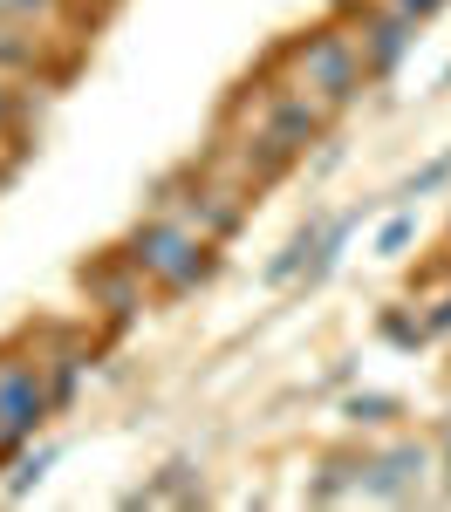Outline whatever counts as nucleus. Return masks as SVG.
Segmentation results:
<instances>
[{"mask_svg": "<svg viewBox=\"0 0 451 512\" xmlns=\"http://www.w3.org/2000/svg\"><path fill=\"white\" fill-rule=\"evenodd\" d=\"M117 253L144 280H151V294H158V301H185V294L212 287V280H219V267H226V246H219V239L192 233L185 219L151 212V205H144V219L117 239Z\"/></svg>", "mask_w": 451, "mask_h": 512, "instance_id": "obj_1", "label": "nucleus"}, {"mask_svg": "<svg viewBox=\"0 0 451 512\" xmlns=\"http://www.w3.org/2000/svg\"><path fill=\"white\" fill-rule=\"evenodd\" d=\"M274 55H281L287 76L301 82L315 103H328L335 117H342V110H356V103H363V89L376 82V76H369V62H363V41H356V28H349L342 14L308 21V28H301V35H287Z\"/></svg>", "mask_w": 451, "mask_h": 512, "instance_id": "obj_2", "label": "nucleus"}, {"mask_svg": "<svg viewBox=\"0 0 451 512\" xmlns=\"http://www.w3.org/2000/svg\"><path fill=\"white\" fill-rule=\"evenodd\" d=\"M144 205H151V212H171V219H185L192 233L219 239V246H233V239L246 233V219H253V192L233 185V178H219V171H205L199 158L178 164V171H164Z\"/></svg>", "mask_w": 451, "mask_h": 512, "instance_id": "obj_3", "label": "nucleus"}, {"mask_svg": "<svg viewBox=\"0 0 451 512\" xmlns=\"http://www.w3.org/2000/svg\"><path fill=\"white\" fill-rule=\"evenodd\" d=\"M55 410H62V403L48 390L41 349H0V451L14 458L21 444H35Z\"/></svg>", "mask_w": 451, "mask_h": 512, "instance_id": "obj_4", "label": "nucleus"}, {"mask_svg": "<svg viewBox=\"0 0 451 512\" xmlns=\"http://www.w3.org/2000/svg\"><path fill=\"white\" fill-rule=\"evenodd\" d=\"M76 35H48V28H21V21H0V76L35 82V89H62V82L82 69Z\"/></svg>", "mask_w": 451, "mask_h": 512, "instance_id": "obj_5", "label": "nucleus"}, {"mask_svg": "<svg viewBox=\"0 0 451 512\" xmlns=\"http://www.w3.org/2000/svg\"><path fill=\"white\" fill-rule=\"evenodd\" d=\"M431 472H438V451L417 444V437H390L363 458V499L376 506H410L431 492Z\"/></svg>", "mask_w": 451, "mask_h": 512, "instance_id": "obj_6", "label": "nucleus"}, {"mask_svg": "<svg viewBox=\"0 0 451 512\" xmlns=\"http://www.w3.org/2000/svg\"><path fill=\"white\" fill-rule=\"evenodd\" d=\"M342 7V21L356 28V41H363V62L376 82H390L397 69H404V55L417 48V21L410 14H397L390 0H335Z\"/></svg>", "mask_w": 451, "mask_h": 512, "instance_id": "obj_7", "label": "nucleus"}, {"mask_svg": "<svg viewBox=\"0 0 451 512\" xmlns=\"http://www.w3.org/2000/svg\"><path fill=\"white\" fill-rule=\"evenodd\" d=\"M82 294L96 301V315L117 321V328H123V321H137V315H151V301H158V294H151V280L137 274L117 246H110L96 267H82Z\"/></svg>", "mask_w": 451, "mask_h": 512, "instance_id": "obj_8", "label": "nucleus"}, {"mask_svg": "<svg viewBox=\"0 0 451 512\" xmlns=\"http://www.w3.org/2000/svg\"><path fill=\"white\" fill-rule=\"evenodd\" d=\"M117 0H0V21H21V28H48V35H76L89 41L103 28Z\"/></svg>", "mask_w": 451, "mask_h": 512, "instance_id": "obj_9", "label": "nucleus"}, {"mask_svg": "<svg viewBox=\"0 0 451 512\" xmlns=\"http://www.w3.org/2000/svg\"><path fill=\"white\" fill-rule=\"evenodd\" d=\"M48 96H55V89H35V82L0 76V151H7V158H28V144H35V123H41V110H48Z\"/></svg>", "mask_w": 451, "mask_h": 512, "instance_id": "obj_10", "label": "nucleus"}, {"mask_svg": "<svg viewBox=\"0 0 451 512\" xmlns=\"http://www.w3.org/2000/svg\"><path fill=\"white\" fill-rule=\"evenodd\" d=\"M322 233H328V212H315L308 226H294V239H287V246L274 253V260H267V267H260V280H267V287H287V280H301V274H308V260L322 253Z\"/></svg>", "mask_w": 451, "mask_h": 512, "instance_id": "obj_11", "label": "nucleus"}, {"mask_svg": "<svg viewBox=\"0 0 451 512\" xmlns=\"http://www.w3.org/2000/svg\"><path fill=\"white\" fill-rule=\"evenodd\" d=\"M363 458H369V451H335V458H322V478L308 485V499H315V506L363 499Z\"/></svg>", "mask_w": 451, "mask_h": 512, "instance_id": "obj_12", "label": "nucleus"}, {"mask_svg": "<svg viewBox=\"0 0 451 512\" xmlns=\"http://www.w3.org/2000/svg\"><path fill=\"white\" fill-rule=\"evenodd\" d=\"M41 369H48V390L55 403H69L82 383V369H89V349H82V335H55L48 349H41Z\"/></svg>", "mask_w": 451, "mask_h": 512, "instance_id": "obj_13", "label": "nucleus"}, {"mask_svg": "<svg viewBox=\"0 0 451 512\" xmlns=\"http://www.w3.org/2000/svg\"><path fill=\"white\" fill-rule=\"evenodd\" d=\"M164 499H178V506H199V499H205L199 472H192L185 458H178V465H164V472L151 478L144 492H130V506H164Z\"/></svg>", "mask_w": 451, "mask_h": 512, "instance_id": "obj_14", "label": "nucleus"}, {"mask_svg": "<svg viewBox=\"0 0 451 512\" xmlns=\"http://www.w3.org/2000/svg\"><path fill=\"white\" fill-rule=\"evenodd\" d=\"M397 417H404V396H390V390H356L342 403V424L349 431H390Z\"/></svg>", "mask_w": 451, "mask_h": 512, "instance_id": "obj_15", "label": "nucleus"}, {"mask_svg": "<svg viewBox=\"0 0 451 512\" xmlns=\"http://www.w3.org/2000/svg\"><path fill=\"white\" fill-rule=\"evenodd\" d=\"M48 465H55V444H21V451H14V458H7V478H0V492H7V499H28V492H35L41 478H48Z\"/></svg>", "mask_w": 451, "mask_h": 512, "instance_id": "obj_16", "label": "nucleus"}, {"mask_svg": "<svg viewBox=\"0 0 451 512\" xmlns=\"http://www.w3.org/2000/svg\"><path fill=\"white\" fill-rule=\"evenodd\" d=\"M417 233H424L417 205H404V198H397V212H390V219L376 226V246H369V253H376V260H404L410 246H417Z\"/></svg>", "mask_w": 451, "mask_h": 512, "instance_id": "obj_17", "label": "nucleus"}, {"mask_svg": "<svg viewBox=\"0 0 451 512\" xmlns=\"http://www.w3.org/2000/svg\"><path fill=\"white\" fill-rule=\"evenodd\" d=\"M445 185H451V151H438L431 164H417V171H410L404 185H397V198H404V205H417V198L445 192Z\"/></svg>", "mask_w": 451, "mask_h": 512, "instance_id": "obj_18", "label": "nucleus"}, {"mask_svg": "<svg viewBox=\"0 0 451 512\" xmlns=\"http://www.w3.org/2000/svg\"><path fill=\"white\" fill-rule=\"evenodd\" d=\"M383 342H390V349H424L431 328H424L417 308H383Z\"/></svg>", "mask_w": 451, "mask_h": 512, "instance_id": "obj_19", "label": "nucleus"}, {"mask_svg": "<svg viewBox=\"0 0 451 512\" xmlns=\"http://www.w3.org/2000/svg\"><path fill=\"white\" fill-rule=\"evenodd\" d=\"M424 328H431V342H445V335H451V280L424 301Z\"/></svg>", "mask_w": 451, "mask_h": 512, "instance_id": "obj_20", "label": "nucleus"}, {"mask_svg": "<svg viewBox=\"0 0 451 512\" xmlns=\"http://www.w3.org/2000/svg\"><path fill=\"white\" fill-rule=\"evenodd\" d=\"M390 7H397V14H410V21L424 28V21H438V14H445L451 0H390Z\"/></svg>", "mask_w": 451, "mask_h": 512, "instance_id": "obj_21", "label": "nucleus"}, {"mask_svg": "<svg viewBox=\"0 0 451 512\" xmlns=\"http://www.w3.org/2000/svg\"><path fill=\"white\" fill-rule=\"evenodd\" d=\"M14 171H21V158H7V151H0V192H7V178H14Z\"/></svg>", "mask_w": 451, "mask_h": 512, "instance_id": "obj_22", "label": "nucleus"}, {"mask_svg": "<svg viewBox=\"0 0 451 512\" xmlns=\"http://www.w3.org/2000/svg\"><path fill=\"white\" fill-rule=\"evenodd\" d=\"M438 472L451 478V424H445V458H438Z\"/></svg>", "mask_w": 451, "mask_h": 512, "instance_id": "obj_23", "label": "nucleus"}, {"mask_svg": "<svg viewBox=\"0 0 451 512\" xmlns=\"http://www.w3.org/2000/svg\"><path fill=\"white\" fill-rule=\"evenodd\" d=\"M445 246H451V219H445Z\"/></svg>", "mask_w": 451, "mask_h": 512, "instance_id": "obj_24", "label": "nucleus"}, {"mask_svg": "<svg viewBox=\"0 0 451 512\" xmlns=\"http://www.w3.org/2000/svg\"><path fill=\"white\" fill-rule=\"evenodd\" d=\"M0 465H7V451H0Z\"/></svg>", "mask_w": 451, "mask_h": 512, "instance_id": "obj_25", "label": "nucleus"}]
</instances>
